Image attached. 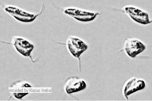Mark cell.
<instances>
[{
    "label": "cell",
    "instance_id": "obj_1",
    "mask_svg": "<svg viewBox=\"0 0 152 101\" xmlns=\"http://www.w3.org/2000/svg\"><path fill=\"white\" fill-rule=\"evenodd\" d=\"M69 50L72 55L76 57H79L82 54L87 50V46L80 39L70 38L68 41Z\"/></svg>",
    "mask_w": 152,
    "mask_h": 101
},
{
    "label": "cell",
    "instance_id": "obj_2",
    "mask_svg": "<svg viewBox=\"0 0 152 101\" xmlns=\"http://www.w3.org/2000/svg\"><path fill=\"white\" fill-rule=\"evenodd\" d=\"M125 10L132 19L137 23L142 24H147L151 23L148 14L146 12L133 7H126Z\"/></svg>",
    "mask_w": 152,
    "mask_h": 101
},
{
    "label": "cell",
    "instance_id": "obj_3",
    "mask_svg": "<svg viewBox=\"0 0 152 101\" xmlns=\"http://www.w3.org/2000/svg\"><path fill=\"white\" fill-rule=\"evenodd\" d=\"M5 10L18 20L24 23H30L33 21L36 16L27 13L15 7H8Z\"/></svg>",
    "mask_w": 152,
    "mask_h": 101
},
{
    "label": "cell",
    "instance_id": "obj_4",
    "mask_svg": "<svg viewBox=\"0 0 152 101\" xmlns=\"http://www.w3.org/2000/svg\"><path fill=\"white\" fill-rule=\"evenodd\" d=\"M145 49V46L141 42L137 40H129L126 43L125 50L129 56L134 58L142 52Z\"/></svg>",
    "mask_w": 152,
    "mask_h": 101
},
{
    "label": "cell",
    "instance_id": "obj_5",
    "mask_svg": "<svg viewBox=\"0 0 152 101\" xmlns=\"http://www.w3.org/2000/svg\"><path fill=\"white\" fill-rule=\"evenodd\" d=\"M65 12L77 20L83 22L90 21L94 20L98 14L97 13H90L79 9H72L66 10Z\"/></svg>",
    "mask_w": 152,
    "mask_h": 101
},
{
    "label": "cell",
    "instance_id": "obj_6",
    "mask_svg": "<svg viewBox=\"0 0 152 101\" xmlns=\"http://www.w3.org/2000/svg\"><path fill=\"white\" fill-rule=\"evenodd\" d=\"M66 84V90L68 94L84 90L86 84L84 81L76 77L68 79Z\"/></svg>",
    "mask_w": 152,
    "mask_h": 101
},
{
    "label": "cell",
    "instance_id": "obj_7",
    "mask_svg": "<svg viewBox=\"0 0 152 101\" xmlns=\"http://www.w3.org/2000/svg\"><path fill=\"white\" fill-rule=\"evenodd\" d=\"M145 86L144 81L137 78L133 79L126 85L124 90V95L128 99V96L137 91L144 89Z\"/></svg>",
    "mask_w": 152,
    "mask_h": 101
},
{
    "label": "cell",
    "instance_id": "obj_8",
    "mask_svg": "<svg viewBox=\"0 0 152 101\" xmlns=\"http://www.w3.org/2000/svg\"><path fill=\"white\" fill-rule=\"evenodd\" d=\"M14 45L17 51L25 56H30L34 48L32 44L25 39L21 38L15 39Z\"/></svg>",
    "mask_w": 152,
    "mask_h": 101
},
{
    "label": "cell",
    "instance_id": "obj_9",
    "mask_svg": "<svg viewBox=\"0 0 152 101\" xmlns=\"http://www.w3.org/2000/svg\"><path fill=\"white\" fill-rule=\"evenodd\" d=\"M28 93H14L13 95L15 97H16L18 99H21L22 98H23L25 96L28 94Z\"/></svg>",
    "mask_w": 152,
    "mask_h": 101
}]
</instances>
